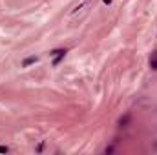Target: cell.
Returning <instances> with one entry per match:
<instances>
[{"mask_svg":"<svg viewBox=\"0 0 157 155\" xmlns=\"http://www.w3.org/2000/svg\"><path fill=\"white\" fill-rule=\"evenodd\" d=\"M37 62H39V57H37V55H29V57H26V59L20 62V68L28 70L29 66H33V64H37Z\"/></svg>","mask_w":157,"mask_h":155,"instance_id":"1","label":"cell"},{"mask_svg":"<svg viewBox=\"0 0 157 155\" xmlns=\"http://www.w3.org/2000/svg\"><path fill=\"white\" fill-rule=\"evenodd\" d=\"M66 55H68V51H62V53H59L57 57H53V62H51V66H53V68H57V66H59V64H60V62L66 59Z\"/></svg>","mask_w":157,"mask_h":155,"instance_id":"2","label":"cell"},{"mask_svg":"<svg viewBox=\"0 0 157 155\" xmlns=\"http://www.w3.org/2000/svg\"><path fill=\"white\" fill-rule=\"evenodd\" d=\"M130 119H132V117H130V113H126L124 117H121V119H119L117 126L121 128V130H122V128H128V124H130Z\"/></svg>","mask_w":157,"mask_h":155,"instance_id":"3","label":"cell"},{"mask_svg":"<svg viewBox=\"0 0 157 155\" xmlns=\"http://www.w3.org/2000/svg\"><path fill=\"white\" fill-rule=\"evenodd\" d=\"M148 64H150V70H152V71H157V51H154V53L150 55Z\"/></svg>","mask_w":157,"mask_h":155,"instance_id":"4","label":"cell"},{"mask_svg":"<svg viewBox=\"0 0 157 155\" xmlns=\"http://www.w3.org/2000/svg\"><path fill=\"white\" fill-rule=\"evenodd\" d=\"M62 51H68V49H66V47H55V49H51V51H49V57L53 59V57H57V55H59V53H62Z\"/></svg>","mask_w":157,"mask_h":155,"instance_id":"5","label":"cell"},{"mask_svg":"<svg viewBox=\"0 0 157 155\" xmlns=\"http://www.w3.org/2000/svg\"><path fill=\"white\" fill-rule=\"evenodd\" d=\"M112 152H115V148H113V146H108V148H104V153H112Z\"/></svg>","mask_w":157,"mask_h":155,"instance_id":"6","label":"cell"},{"mask_svg":"<svg viewBox=\"0 0 157 155\" xmlns=\"http://www.w3.org/2000/svg\"><path fill=\"white\" fill-rule=\"evenodd\" d=\"M0 153H9V148L7 146H0Z\"/></svg>","mask_w":157,"mask_h":155,"instance_id":"7","label":"cell"},{"mask_svg":"<svg viewBox=\"0 0 157 155\" xmlns=\"http://www.w3.org/2000/svg\"><path fill=\"white\" fill-rule=\"evenodd\" d=\"M112 2H113V0H102V4H104V6H110Z\"/></svg>","mask_w":157,"mask_h":155,"instance_id":"8","label":"cell"}]
</instances>
